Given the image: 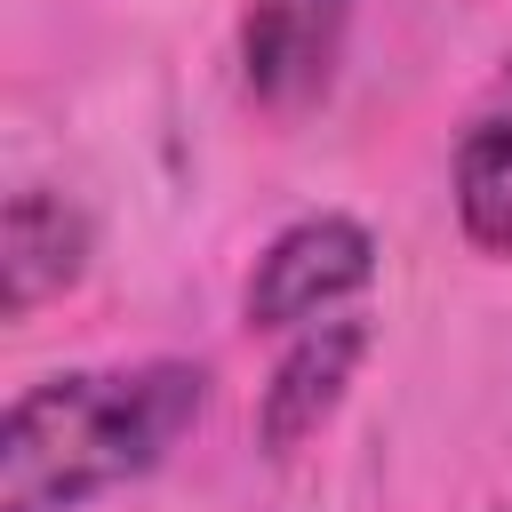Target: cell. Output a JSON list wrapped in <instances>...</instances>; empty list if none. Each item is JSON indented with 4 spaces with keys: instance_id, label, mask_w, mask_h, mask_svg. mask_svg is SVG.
Segmentation results:
<instances>
[{
    "instance_id": "1",
    "label": "cell",
    "mask_w": 512,
    "mask_h": 512,
    "mask_svg": "<svg viewBox=\"0 0 512 512\" xmlns=\"http://www.w3.org/2000/svg\"><path fill=\"white\" fill-rule=\"evenodd\" d=\"M208 408L200 360L64 368L8 400L0 424V512H80L104 488L144 480Z\"/></svg>"
},
{
    "instance_id": "2",
    "label": "cell",
    "mask_w": 512,
    "mask_h": 512,
    "mask_svg": "<svg viewBox=\"0 0 512 512\" xmlns=\"http://www.w3.org/2000/svg\"><path fill=\"white\" fill-rule=\"evenodd\" d=\"M368 280H376V232L344 208H320V216H296L264 240L256 272L240 288V312H248V328L296 336V328L344 312Z\"/></svg>"
},
{
    "instance_id": "3",
    "label": "cell",
    "mask_w": 512,
    "mask_h": 512,
    "mask_svg": "<svg viewBox=\"0 0 512 512\" xmlns=\"http://www.w3.org/2000/svg\"><path fill=\"white\" fill-rule=\"evenodd\" d=\"M360 360H368V320H360V312H328V320L296 328L288 352L272 360L264 392H256V448H264V456H296V448L344 408Z\"/></svg>"
},
{
    "instance_id": "4",
    "label": "cell",
    "mask_w": 512,
    "mask_h": 512,
    "mask_svg": "<svg viewBox=\"0 0 512 512\" xmlns=\"http://www.w3.org/2000/svg\"><path fill=\"white\" fill-rule=\"evenodd\" d=\"M352 32V0H248L240 16V80L272 112H304L328 96Z\"/></svg>"
},
{
    "instance_id": "5",
    "label": "cell",
    "mask_w": 512,
    "mask_h": 512,
    "mask_svg": "<svg viewBox=\"0 0 512 512\" xmlns=\"http://www.w3.org/2000/svg\"><path fill=\"white\" fill-rule=\"evenodd\" d=\"M88 256H96V224H88L80 200H64L48 184L8 192V216H0V312L32 320L48 296L80 288Z\"/></svg>"
},
{
    "instance_id": "6",
    "label": "cell",
    "mask_w": 512,
    "mask_h": 512,
    "mask_svg": "<svg viewBox=\"0 0 512 512\" xmlns=\"http://www.w3.org/2000/svg\"><path fill=\"white\" fill-rule=\"evenodd\" d=\"M448 192H456V232L480 256H512V80L464 120Z\"/></svg>"
},
{
    "instance_id": "7",
    "label": "cell",
    "mask_w": 512,
    "mask_h": 512,
    "mask_svg": "<svg viewBox=\"0 0 512 512\" xmlns=\"http://www.w3.org/2000/svg\"><path fill=\"white\" fill-rule=\"evenodd\" d=\"M504 512H512V504H504Z\"/></svg>"
}]
</instances>
